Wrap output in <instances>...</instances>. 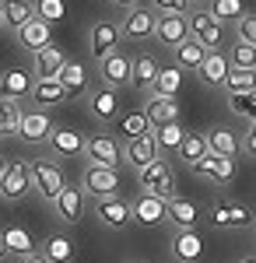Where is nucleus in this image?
Returning a JSON list of instances; mask_svg holds the SVG:
<instances>
[{
  "label": "nucleus",
  "instance_id": "obj_1",
  "mask_svg": "<svg viewBox=\"0 0 256 263\" xmlns=\"http://www.w3.org/2000/svg\"><path fill=\"white\" fill-rule=\"evenodd\" d=\"M253 221H256V214L246 203L232 200V197H217L207 207V224L211 228H253Z\"/></svg>",
  "mask_w": 256,
  "mask_h": 263
},
{
  "label": "nucleus",
  "instance_id": "obj_2",
  "mask_svg": "<svg viewBox=\"0 0 256 263\" xmlns=\"http://www.w3.org/2000/svg\"><path fill=\"white\" fill-rule=\"evenodd\" d=\"M28 172H32V190H35L46 203H53L60 197V190L67 186L60 165L49 162V158H32V162H28Z\"/></svg>",
  "mask_w": 256,
  "mask_h": 263
},
{
  "label": "nucleus",
  "instance_id": "obj_3",
  "mask_svg": "<svg viewBox=\"0 0 256 263\" xmlns=\"http://www.w3.org/2000/svg\"><path fill=\"white\" fill-rule=\"evenodd\" d=\"M32 193V172H28V162L18 158V162H7L4 176H0V200L18 203Z\"/></svg>",
  "mask_w": 256,
  "mask_h": 263
},
{
  "label": "nucleus",
  "instance_id": "obj_4",
  "mask_svg": "<svg viewBox=\"0 0 256 263\" xmlns=\"http://www.w3.org/2000/svg\"><path fill=\"white\" fill-rule=\"evenodd\" d=\"M137 179H140V190L151 193V197H161V200H172L176 197V176H172L169 162H161V158L151 162L148 168H140Z\"/></svg>",
  "mask_w": 256,
  "mask_h": 263
},
{
  "label": "nucleus",
  "instance_id": "obj_5",
  "mask_svg": "<svg viewBox=\"0 0 256 263\" xmlns=\"http://www.w3.org/2000/svg\"><path fill=\"white\" fill-rule=\"evenodd\" d=\"M190 39L200 42L207 53H214V49H221L225 46V25L221 21H214L207 11H197V14H190Z\"/></svg>",
  "mask_w": 256,
  "mask_h": 263
},
{
  "label": "nucleus",
  "instance_id": "obj_6",
  "mask_svg": "<svg viewBox=\"0 0 256 263\" xmlns=\"http://www.w3.org/2000/svg\"><path fill=\"white\" fill-rule=\"evenodd\" d=\"M81 190H84V197H116L119 190V172L116 168H105V165H88L84 168V176H81Z\"/></svg>",
  "mask_w": 256,
  "mask_h": 263
},
{
  "label": "nucleus",
  "instance_id": "obj_7",
  "mask_svg": "<svg viewBox=\"0 0 256 263\" xmlns=\"http://www.w3.org/2000/svg\"><path fill=\"white\" fill-rule=\"evenodd\" d=\"M155 21H158L155 11H151L148 4H137V7L126 11V18L119 21V35L130 39V42H144V39L155 35Z\"/></svg>",
  "mask_w": 256,
  "mask_h": 263
},
{
  "label": "nucleus",
  "instance_id": "obj_8",
  "mask_svg": "<svg viewBox=\"0 0 256 263\" xmlns=\"http://www.w3.org/2000/svg\"><path fill=\"white\" fill-rule=\"evenodd\" d=\"M193 168V176H200L204 182H211V186H228V182L235 179V158H221V155H204L197 165H190Z\"/></svg>",
  "mask_w": 256,
  "mask_h": 263
},
{
  "label": "nucleus",
  "instance_id": "obj_9",
  "mask_svg": "<svg viewBox=\"0 0 256 263\" xmlns=\"http://www.w3.org/2000/svg\"><path fill=\"white\" fill-rule=\"evenodd\" d=\"M49 134H53V116L46 109H25L21 112L14 137H21V141H28V144H46Z\"/></svg>",
  "mask_w": 256,
  "mask_h": 263
},
{
  "label": "nucleus",
  "instance_id": "obj_10",
  "mask_svg": "<svg viewBox=\"0 0 256 263\" xmlns=\"http://www.w3.org/2000/svg\"><path fill=\"white\" fill-rule=\"evenodd\" d=\"M130 63H134V57L126 49H113L109 57H102L99 78L105 81V88H126L130 84Z\"/></svg>",
  "mask_w": 256,
  "mask_h": 263
},
{
  "label": "nucleus",
  "instance_id": "obj_11",
  "mask_svg": "<svg viewBox=\"0 0 256 263\" xmlns=\"http://www.w3.org/2000/svg\"><path fill=\"white\" fill-rule=\"evenodd\" d=\"M95 218H99V224H105V228H113V232H123L126 224L134 221V214H130V203L123 200V197H102V200H95Z\"/></svg>",
  "mask_w": 256,
  "mask_h": 263
},
{
  "label": "nucleus",
  "instance_id": "obj_12",
  "mask_svg": "<svg viewBox=\"0 0 256 263\" xmlns=\"http://www.w3.org/2000/svg\"><path fill=\"white\" fill-rule=\"evenodd\" d=\"M119 151H123V162L134 165L137 172L161 158V151H158V144H155V137H151V134H140V137H134V141H126Z\"/></svg>",
  "mask_w": 256,
  "mask_h": 263
},
{
  "label": "nucleus",
  "instance_id": "obj_13",
  "mask_svg": "<svg viewBox=\"0 0 256 263\" xmlns=\"http://www.w3.org/2000/svg\"><path fill=\"white\" fill-rule=\"evenodd\" d=\"M155 39L169 49H176L179 42L190 39V18L186 14H158L155 21Z\"/></svg>",
  "mask_w": 256,
  "mask_h": 263
},
{
  "label": "nucleus",
  "instance_id": "obj_14",
  "mask_svg": "<svg viewBox=\"0 0 256 263\" xmlns=\"http://www.w3.org/2000/svg\"><path fill=\"white\" fill-rule=\"evenodd\" d=\"M119 25L116 21H95L92 25V32H88V49H92V57L102 60V57H109L113 49H119Z\"/></svg>",
  "mask_w": 256,
  "mask_h": 263
},
{
  "label": "nucleus",
  "instance_id": "obj_15",
  "mask_svg": "<svg viewBox=\"0 0 256 263\" xmlns=\"http://www.w3.org/2000/svg\"><path fill=\"white\" fill-rule=\"evenodd\" d=\"M84 158H88V165H105V168H116V165L123 162V151H119V141H113V137L99 134V137L84 141Z\"/></svg>",
  "mask_w": 256,
  "mask_h": 263
},
{
  "label": "nucleus",
  "instance_id": "obj_16",
  "mask_svg": "<svg viewBox=\"0 0 256 263\" xmlns=\"http://www.w3.org/2000/svg\"><path fill=\"white\" fill-rule=\"evenodd\" d=\"M88 112L95 116L99 123H113L119 120V91L116 88H92L88 91Z\"/></svg>",
  "mask_w": 256,
  "mask_h": 263
},
{
  "label": "nucleus",
  "instance_id": "obj_17",
  "mask_svg": "<svg viewBox=\"0 0 256 263\" xmlns=\"http://www.w3.org/2000/svg\"><path fill=\"white\" fill-rule=\"evenodd\" d=\"M200 207L190 197H172V200L165 203V221L176 224V232H190V228H197L200 224Z\"/></svg>",
  "mask_w": 256,
  "mask_h": 263
},
{
  "label": "nucleus",
  "instance_id": "obj_18",
  "mask_svg": "<svg viewBox=\"0 0 256 263\" xmlns=\"http://www.w3.org/2000/svg\"><path fill=\"white\" fill-rule=\"evenodd\" d=\"M179 102L176 99H161V95H148L144 102V109H140V116L148 126H165V123H179Z\"/></svg>",
  "mask_w": 256,
  "mask_h": 263
},
{
  "label": "nucleus",
  "instance_id": "obj_19",
  "mask_svg": "<svg viewBox=\"0 0 256 263\" xmlns=\"http://www.w3.org/2000/svg\"><path fill=\"white\" fill-rule=\"evenodd\" d=\"M46 144H49V151L57 158H81L84 155V134L70 130V126H53V134H49Z\"/></svg>",
  "mask_w": 256,
  "mask_h": 263
},
{
  "label": "nucleus",
  "instance_id": "obj_20",
  "mask_svg": "<svg viewBox=\"0 0 256 263\" xmlns=\"http://www.w3.org/2000/svg\"><path fill=\"white\" fill-rule=\"evenodd\" d=\"M53 211L63 224H78L81 214H84V190L81 186H63L60 197L53 200Z\"/></svg>",
  "mask_w": 256,
  "mask_h": 263
},
{
  "label": "nucleus",
  "instance_id": "obj_21",
  "mask_svg": "<svg viewBox=\"0 0 256 263\" xmlns=\"http://www.w3.org/2000/svg\"><path fill=\"white\" fill-rule=\"evenodd\" d=\"M165 203L161 197H151V193H140L137 200L130 203V214H134V221L144 224V228H155V224L165 221Z\"/></svg>",
  "mask_w": 256,
  "mask_h": 263
},
{
  "label": "nucleus",
  "instance_id": "obj_22",
  "mask_svg": "<svg viewBox=\"0 0 256 263\" xmlns=\"http://www.w3.org/2000/svg\"><path fill=\"white\" fill-rule=\"evenodd\" d=\"M32 74L28 70H18V67H11V70H4L0 74V99L4 102H21L28 99V91H32Z\"/></svg>",
  "mask_w": 256,
  "mask_h": 263
},
{
  "label": "nucleus",
  "instance_id": "obj_23",
  "mask_svg": "<svg viewBox=\"0 0 256 263\" xmlns=\"http://www.w3.org/2000/svg\"><path fill=\"white\" fill-rule=\"evenodd\" d=\"M228 57H225V49H214V53H207L204 57V63L197 67V78L200 84H207V88H221L225 84V78H228Z\"/></svg>",
  "mask_w": 256,
  "mask_h": 263
},
{
  "label": "nucleus",
  "instance_id": "obj_24",
  "mask_svg": "<svg viewBox=\"0 0 256 263\" xmlns=\"http://www.w3.org/2000/svg\"><path fill=\"white\" fill-rule=\"evenodd\" d=\"M14 35H18V42L25 46V49L39 53V49H46V46H53V25H46V21L32 18V21H25Z\"/></svg>",
  "mask_w": 256,
  "mask_h": 263
},
{
  "label": "nucleus",
  "instance_id": "obj_25",
  "mask_svg": "<svg viewBox=\"0 0 256 263\" xmlns=\"http://www.w3.org/2000/svg\"><path fill=\"white\" fill-rule=\"evenodd\" d=\"M158 70H161V63H158L155 53H137L134 63H130V88H137V91H148L151 81L158 78Z\"/></svg>",
  "mask_w": 256,
  "mask_h": 263
},
{
  "label": "nucleus",
  "instance_id": "obj_26",
  "mask_svg": "<svg viewBox=\"0 0 256 263\" xmlns=\"http://www.w3.org/2000/svg\"><path fill=\"white\" fill-rule=\"evenodd\" d=\"M172 256L179 263H197L204 256V235H200L197 228H190V232H176L172 235Z\"/></svg>",
  "mask_w": 256,
  "mask_h": 263
},
{
  "label": "nucleus",
  "instance_id": "obj_27",
  "mask_svg": "<svg viewBox=\"0 0 256 263\" xmlns=\"http://www.w3.org/2000/svg\"><path fill=\"white\" fill-rule=\"evenodd\" d=\"M204 141H207V151H211V155H221V158H235L239 151H242V144H239V137L232 134V126H214V130H207Z\"/></svg>",
  "mask_w": 256,
  "mask_h": 263
},
{
  "label": "nucleus",
  "instance_id": "obj_28",
  "mask_svg": "<svg viewBox=\"0 0 256 263\" xmlns=\"http://www.w3.org/2000/svg\"><path fill=\"white\" fill-rule=\"evenodd\" d=\"M182 81H186V74L179 70L176 63H172V67H161V70H158V78L151 81V88H148V95L176 99V95H179V88H182Z\"/></svg>",
  "mask_w": 256,
  "mask_h": 263
},
{
  "label": "nucleus",
  "instance_id": "obj_29",
  "mask_svg": "<svg viewBox=\"0 0 256 263\" xmlns=\"http://www.w3.org/2000/svg\"><path fill=\"white\" fill-rule=\"evenodd\" d=\"M63 63H67V53H63V46H46L35 53V81L39 78H57L60 70H63Z\"/></svg>",
  "mask_w": 256,
  "mask_h": 263
},
{
  "label": "nucleus",
  "instance_id": "obj_30",
  "mask_svg": "<svg viewBox=\"0 0 256 263\" xmlns=\"http://www.w3.org/2000/svg\"><path fill=\"white\" fill-rule=\"evenodd\" d=\"M0 14H4V28L18 32L25 21L35 18V7H32V0H0Z\"/></svg>",
  "mask_w": 256,
  "mask_h": 263
},
{
  "label": "nucleus",
  "instance_id": "obj_31",
  "mask_svg": "<svg viewBox=\"0 0 256 263\" xmlns=\"http://www.w3.org/2000/svg\"><path fill=\"white\" fill-rule=\"evenodd\" d=\"M57 81L63 84L67 99H70V95H81V91L88 88V67H84L81 60H67V63H63V70L57 74Z\"/></svg>",
  "mask_w": 256,
  "mask_h": 263
},
{
  "label": "nucleus",
  "instance_id": "obj_32",
  "mask_svg": "<svg viewBox=\"0 0 256 263\" xmlns=\"http://www.w3.org/2000/svg\"><path fill=\"white\" fill-rule=\"evenodd\" d=\"M28 99L35 102V109H42V105H60V102L67 99V91H63V84L57 78H39V81L32 84Z\"/></svg>",
  "mask_w": 256,
  "mask_h": 263
},
{
  "label": "nucleus",
  "instance_id": "obj_33",
  "mask_svg": "<svg viewBox=\"0 0 256 263\" xmlns=\"http://www.w3.org/2000/svg\"><path fill=\"white\" fill-rule=\"evenodd\" d=\"M179 162L186 165H197L204 155H207V141H204V134L200 130H186V137H182V144H179Z\"/></svg>",
  "mask_w": 256,
  "mask_h": 263
},
{
  "label": "nucleus",
  "instance_id": "obj_34",
  "mask_svg": "<svg viewBox=\"0 0 256 263\" xmlns=\"http://www.w3.org/2000/svg\"><path fill=\"white\" fill-rule=\"evenodd\" d=\"M4 235V246H7V256L14 253V256H28V253H35V242H32V235L18 228V224H11V228H4L0 232Z\"/></svg>",
  "mask_w": 256,
  "mask_h": 263
},
{
  "label": "nucleus",
  "instance_id": "obj_35",
  "mask_svg": "<svg viewBox=\"0 0 256 263\" xmlns=\"http://www.w3.org/2000/svg\"><path fill=\"white\" fill-rule=\"evenodd\" d=\"M204 4H207L204 11L214 21H221V25H225V21H239L246 14V4H242V0H204Z\"/></svg>",
  "mask_w": 256,
  "mask_h": 263
},
{
  "label": "nucleus",
  "instance_id": "obj_36",
  "mask_svg": "<svg viewBox=\"0 0 256 263\" xmlns=\"http://www.w3.org/2000/svg\"><path fill=\"white\" fill-rule=\"evenodd\" d=\"M151 137H155L158 151H172V155H176L182 137H186V126H182V123H165V126H155Z\"/></svg>",
  "mask_w": 256,
  "mask_h": 263
},
{
  "label": "nucleus",
  "instance_id": "obj_37",
  "mask_svg": "<svg viewBox=\"0 0 256 263\" xmlns=\"http://www.w3.org/2000/svg\"><path fill=\"white\" fill-rule=\"evenodd\" d=\"M204 57H207V49L193 39H186V42L176 46V67L179 70H197L200 63H204Z\"/></svg>",
  "mask_w": 256,
  "mask_h": 263
},
{
  "label": "nucleus",
  "instance_id": "obj_38",
  "mask_svg": "<svg viewBox=\"0 0 256 263\" xmlns=\"http://www.w3.org/2000/svg\"><path fill=\"white\" fill-rule=\"evenodd\" d=\"M42 256L49 263H70L74 260V242H70L67 235H49V239L42 242Z\"/></svg>",
  "mask_w": 256,
  "mask_h": 263
},
{
  "label": "nucleus",
  "instance_id": "obj_39",
  "mask_svg": "<svg viewBox=\"0 0 256 263\" xmlns=\"http://www.w3.org/2000/svg\"><path fill=\"white\" fill-rule=\"evenodd\" d=\"M225 57H228L232 70H256V46H249V42H235L232 53H225Z\"/></svg>",
  "mask_w": 256,
  "mask_h": 263
},
{
  "label": "nucleus",
  "instance_id": "obj_40",
  "mask_svg": "<svg viewBox=\"0 0 256 263\" xmlns=\"http://www.w3.org/2000/svg\"><path fill=\"white\" fill-rule=\"evenodd\" d=\"M32 7H35V18L46 21V25H57V21L67 18V4L63 0H32Z\"/></svg>",
  "mask_w": 256,
  "mask_h": 263
},
{
  "label": "nucleus",
  "instance_id": "obj_41",
  "mask_svg": "<svg viewBox=\"0 0 256 263\" xmlns=\"http://www.w3.org/2000/svg\"><path fill=\"white\" fill-rule=\"evenodd\" d=\"M228 95H242V91H253L256 88V70H228V78L221 84Z\"/></svg>",
  "mask_w": 256,
  "mask_h": 263
},
{
  "label": "nucleus",
  "instance_id": "obj_42",
  "mask_svg": "<svg viewBox=\"0 0 256 263\" xmlns=\"http://www.w3.org/2000/svg\"><path fill=\"white\" fill-rule=\"evenodd\" d=\"M228 105H232L235 116L256 123V88H253V91H242V95H228Z\"/></svg>",
  "mask_w": 256,
  "mask_h": 263
},
{
  "label": "nucleus",
  "instance_id": "obj_43",
  "mask_svg": "<svg viewBox=\"0 0 256 263\" xmlns=\"http://www.w3.org/2000/svg\"><path fill=\"white\" fill-rule=\"evenodd\" d=\"M18 120H21V105L0 99V137L4 134H18Z\"/></svg>",
  "mask_w": 256,
  "mask_h": 263
},
{
  "label": "nucleus",
  "instance_id": "obj_44",
  "mask_svg": "<svg viewBox=\"0 0 256 263\" xmlns=\"http://www.w3.org/2000/svg\"><path fill=\"white\" fill-rule=\"evenodd\" d=\"M235 32H239V42H249V46H256V11L249 14H242V18L235 21Z\"/></svg>",
  "mask_w": 256,
  "mask_h": 263
},
{
  "label": "nucleus",
  "instance_id": "obj_45",
  "mask_svg": "<svg viewBox=\"0 0 256 263\" xmlns=\"http://www.w3.org/2000/svg\"><path fill=\"white\" fill-rule=\"evenodd\" d=\"M148 7L155 11V14H186V0H148Z\"/></svg>",
  "mask_w": 256,
  "mask_h": 263
},
{
  "label": "nucleus",
  "instance_id": "obj_46",
  "mask_svg": "<svg viewBox=\"0 0 256 263\" xmlns=\"http://www.w3.org/2000/svg\"><path fill=\"white\" fill-rule=\"evenodd\" d=\"M140 134H148L144 116H126V120H123V137H126V141H134V137H140Z\"/></svg>",
  "mask_w": 256,
  "mask_h": 263
},
{
  "label": "nucleus",
  "instance_id": "obj_47",
  "mask_svg": "<svg viewBox=\"0 0 256 263\" xmlns=\"http://www.w3.org/2000/svg\"><path fill=\"white\" fill-rule=\"evenodd\" d=\"M242 151L256 158V123H249V134H246V141H242Z\"/></svg>",
  "mask_w": 256,
  "mask_h": 263
},
{
  "label": "nucleus",
  "instance_id": "obj_48",
  "mask_svg": "<svg viewBox=\"0 0 256 263\" xmlns=\"http://www.w3.org/2000/svg\"><path fill=\"white\" fill-rule=\"evenodd\" d=\"M109 4H113V7H123V11H130V7H137L140 0H109Z\"/></svg>",
  "mask_w": 256,
  "mask_h": 263
},
{
  "label": "nucleus",
  "instance_id": "obj_49",
  "mask_svg": "<svg viewBox=\"0 0 256 263\" xmlns=\"http://www.w3.org/2000/svg\"><path fill=\"white\" fill-rule=\"evenodd\" d=\"M21 263H49L42 253H28V256H21Z\"/></svg>",
  "mask_w": 256,
  "mask_h": 263
},
{
  "label": "nucleus",
  "instance_id": "obj_50",
  "mask_svg": "<svg viewBox=\"0 0 256 263\" xmlns=\"http://www.w3.org/2000/svg\"><path fill=\"white\" fill-rule=\"evenodd\" d=\"M0 260H7V246H4V235H0Z\"/></svg>",
  "mask_w": 256,
  "mask_h": 263
},
{
  "label": "nucleus",
  "instance_id": "obj_51",
  "mask_svg": "<svg viewBox=\"0 0 256 263\" xmlns=\"http://www.w3.org/2000/svg\"><path fill=\"white\" fill-rule=\"evenodd\" d=\"M239 263H256V256H246V260H239Z\"/></svg>",
  "mask_w": 256,
  "mask_h": 263
},
{
  "label": "nucleus",
  "instance_id": "obj_52",
  "mask_svg": "<svg viewBox=\"0 0 256 263\" xmlns=\"http://www.w3.org/2000/svg\"><path fill=\"white\" fill-rule=\"evenodd\" d=\"M4 168H7V162H4V158H0V176H4Z\"/></svg>",
  "mask_w": 256,
  "mask_h": 263
},
{
  "label": "nucleus",
  "instance_id": "obj_53",
  "mask_svg": "<svg viewBox=\"0 0 256 263\" xmlns=\"http://www.w3.org/2000/svg\"><path fill=\"white\" fill-rule=\"evenodd\" d=\"M186 4H204V0H186Z\"/></svg>",
  "mask_w": 256,
  "mask_h": 263
},
{
  "label": "nucleus",
  "instance_id": "obj_54",
  "mask_svg": "<svg viewBox=\"0 0 256 263\" xmlns=\"http://www.w3.org/2000/svg\"><path fill=\"white\" fill-rule=\"evenodd\" d=\"M0 32H4V14H0Z\"/></svg>",
  "mask_w": 256,
  "mask_h": 263
},
{
  "label": "nucleus",
  "instance_id": "obj_55",
  "mask_svg": "<svg viewBox=\"0 0 256 263\" xmlns=\"http://www.w3.org/2000/svg\"><path fill=\"white\" fill-rule=\"evenodd\" d=\"M253 239H256V221H253Z\"/></svg>",
  "mask_w": 256,
  "mask_h": 263
},
{
  "label": "nucleus",
  "instance_id": "obj_56",
  "mask_svg": "<svg viewBox=\"0 0 256 263\" xmlns=\"http://www.w3.org/2000/svg\"><path fill=\"white\" fill-rule=\"evenodd\" d=\"M130 263H144V260H130Z\"/></svg>",
  "mask_w": 256,
  "mask_h": 263
}]
</instances>
